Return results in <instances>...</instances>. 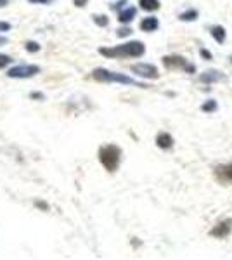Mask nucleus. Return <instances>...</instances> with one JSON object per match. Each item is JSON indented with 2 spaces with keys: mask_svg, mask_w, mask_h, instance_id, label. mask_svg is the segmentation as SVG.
Returning <instances> with one entry per match:
<instances>
[{
  "mask_svg": "<svg viewBox=\"0 0 232 260\" xmlns=\"http://www.w3.org/2000/svg\"><path fill=\"white\" fill-rule=\"evenodd\" d=\"M132 71L141 78H147V80H156L159 77L158 68L154 64H149V62H139V64L132 66Z\"/></svg>",
  "mask_w": 232,
  "mask_h": 260,
  "instance_id": "5",
  "label": "nucleus"
},
{
  "mask_svg": "<svg viewBox=\"0 0 232 260\" xmlns=\"http://www.w3.org/2000/svg\"><path fill=\"white\" fill-rule=\"evenodd\" d=\"M92 18H94V23L97 26H108V23H109L108 16H104V14H94Z\"/></svg>",
  "mask_w": 232,
  "mask_h": 260,
  "instance_id": "15",
  "label": "nucleus"
},
{
  "mask_svg": "<svg viewBox=\"0 0 232 260\" xmlns=\"http://www.w3.org/2000/svg\"><path fill=\"white\" fill-rule=\"evenodd\" d=\"M158 26H159V21H158V18H154V16H149V18H144L141 21V30L142 31L151 33L154 30H158Z\"/></svg>",
  "mask_w": 232,
  "mask_h": 260,
  "instance_id": "10",
  "label": "nucleus"
},
{
  "mask_svg": "<svg viewBox=\"0 0 232 260\" xmlns=\"http://www.w3.org/2000/svg\"><path fill=\"white\" fill-rule=\"evenodd\" d=\"M118 37H128V35H132V28H128V26H125V28H120L116 33Z\"/></svg>",
  "mask_w": 232,
  "mask_h": 260,
  "instance_id": "20",
  "label": "nucleus"
},
{
  "mask_svg": "<svg viewBox=\"0 0 232 260\" xmlns=\"http://www.w3.org/2000/svg\"><path fill=\"white\" fill-rule=\"evenodd\" d=\"M156 146L161 149H170L172 146H174V137L167 132L158 134V137H156Z\"/></svg>",
  "mask_w": 232,
  "mask_h": 260,
  "instance_id": "9",
  "label": "nucleus"
},
{
  "mask_svg": "<svg viewBox=\"0 0 232 260\" xmlns=\"http://www.w3.org/2000/svg\"><path fill=\"white\" fill-rule=\"evenodd\" d=\"M201 54H203V57H206V59H212V56H210V52H208V50H201Z\"/></svg>",
  "mask_w": 232,
  "mask_h": 260,
  "instance_id": "26",
  "label": "nucleus"
},
{
  "mask_svg": "<svg viewBox=\"0 0 232 260\" xmlns=\"http://www.w3.org/2000/svg\"><path fill=\"white\" fill-rule=\"evenodd\" d=\"M7 44V37H2L0 35V45H6Z\"/></svg>",
  "mask_w": 232,
  "mask_h": 260,
  "instance_id": "27",
  "label": "nucleus"
},
{
  "mask_svg": "<svg viewBox=\"0 0 232 260\" xmlns=\"http://www.w3.org/2000/svg\"><path fill=\"white\" fill-rule=\"evenodd\" d=\"M215 175L222 184H230L232 182V163H225V165H218L215 169Z\"/></svg>",
  "mask_w": 232,
  "mask_h": 260,
  "instance_id": "8",
  "label": "nucleus"
},
{
  "mask_svg": "<svg viewBox=\"0 0 232 260\" xmlns=\"http://www.w3.org/2000/svg\"><path fill=\"white\" fill-rule=\"evenodd\" d=\"M136 14H137L136 7H125V9L120 11V14H118V21H120L121 24H126V23H130V21H134Z\"/></svg>",
  "mask_w": 232,
  "mask_h": 260,
  "instance_id": "12",
  "label": "nucleus"
},
{
  "mask_svg": "<svg viewBox=\"0 0 232 260\" xmlns=\"http://www.w3.org/2000/svg\"><path fill=\"white\" fill-rule=\"evenodd\" d=\"M141 7L147 12H153L159 9V0H139Z\"/></svg>",
  "mask_w": 232,
  "mask_h": 260,
  "instance_id": "14",
  "label": "nucleus"
},
{
  "mask_svg": "<svg viewBox=\"0 0 232 260\" xmlns=\"http://www.w3.org/2000/svg\"><path fill=\"white\" fill-rule=\"evenodd\" d=\"M7 6H9V0H0V9H4Z\"/></svg>",
  "mask_w": 232,
  "mask_h": 260,
  "instance_id": "25",
  "label": "nucleus"
},
{
  "mask_svg": "<svg viewBox=\"0 0 232 260\" xmlns=\"http://www.w3.org/2000/svg\"><path fill=\"white\" fill-rule=\"evenodd\" d=\"M12 57L11 56H7V54H0V70H4V68H7V66H11L12 64Z\"/></svg>",
  "mask_w": 232,
  "mask_h": 260,
  "instance_id": "16",
  "label": "nucleus"
},
{
  "mask_svg": "<svg viewBox=\"0 0 232 260\" xmlns=\"http://www.w3.org/2000/svg\"><path fill=\"white\" fill-rule=\"evenodd\" d=\"M212 37L218 42V44H223V42H225V37H227L225 28H223V26H213L212 28Z\"/></svg>",
  "mask_w": 232,
  "mask_h": 260,
  "instance_id": "13",
  "label": "nucleus"
},
{
  "mask_svg": "<svg viewBox=\"0 0 232 260\" xmlns=\"http://www.w3.org/2000/svg\"><path fill=\"white\" fill-rule=\"evenodd\" d=\"M146 52V45L139 40L125 42L121 45H115V47H101L99 54L111 59H123V57H141Z\"/></svg>",
  "mask_w": 232,
  "mask_h": 260,
  "instance_id": "1",
  "label": "nucleus"
},
{
  "mask_svg": "<svg viewBox=\"0 0 232 260\" xmlns=\"http://www.w3.org/2000/svg\"><path fill=\"white\" fill-rule=\"evenodd\" d=\"M197 18V12L196 11H187V12H182V14L179 16L180 21H194Z\"/></svg>",
  "mask_w": 232,
  "mask_h": 260,
  "instance_id": "17",
  "label": "nucleus"
},
{
  "mask_svg": "<svg viewBox=\"0 0 232 260\" xmlns=\"http://www.w3.org/2000/svg\"><path fill=\"white\" fill-rule=\"evenodd\" d=\"M29 4H42V6H47V4H52L54 0H28Z\"/></svg>",
  "mask_w": 232,
  "mask_h": 260,
  "instance_id": "22",
  "label": "nucleus"
},
{
  "mask_svg": "<svg viewBox=\"0 0 232 260\" xmlns=\"http://www.w3.org/2000/svg\"><path fill=\"white\" fill-rule=\"evenodd\" d=\"M222 78H223V75L220 73V71H217V70H208V71H205V73L201 75L200 80L203 82V83H215V82L222 80Z\"/></svg>",
  "mask_w": 232,
  "mask_h": 260,
  "instance_id": "11",
  "label": "nucleus"
},
{
  "mask_svg": "<svg viewBox=\"0 0 232 260\" xmlns=\"http://www.w3.org/2000/svg\"><path fill=\"white\" fill-rule=\"evenodd\" d=\"M24 49H26L28 50V52H33V54H35V52H39V50H40V44H39V42H26V44H24Z\"/></svg>",
  "mask_w": 232,
  "mask_h": 260,
  "instance_id": "18",
  "label": "nucleus"
},
{
  "mask_svg": "<svg viewBox=\"0 0 232 260\" xmlns=\"http://www.w3.org/2000/svg\"><path fill=\"white\" fill-rule=\"evenodd\" d=\"M87 2H88V0H73V4H75L77 7H85V6H87Z\"/></svg>",
  "mask_w": 232,
  "mask_h": 260,
  "instance_id": "23",
  "label": "nucleus"
},
{
  "mask_svg": "<svg viewBox=\"0 0 232 260\" xmlns=\"http://www.w3.org/2000/svg\"><path fill=\"white\" fill-rule=\"evenodd\" d=\"M31 99H44V94H40V92H33Z\"/></svg>",
  "mask_w": 232,
  "mask_h": 260,
  "instance_id": "24",
  "label": "nucleus"
},
{
  "mask_svg": "<svg viewBox=\"0 0 232 260\" xmlns=\"http://www.w3.org/2000/svg\"><path fill=\"white\" fill-rule=\"evenodd\" d=\"M163 64L167 66L168 70H187V71H194V66L189 64L187 59L182 56H164L163 57Z\"/></svg>",
  "mask_w": 232,
  "mask_h": 260,
  "instance_id": "6",
  "label": "nucleus"
},
{
  "mask_svg": "<svg viewBox=\"0 0 232 260\" xmlns=\"http://www.w3.org/2000/svg\"><path fill=\"white\" fill-rule=\"evenodd\" d=\"M232 231V219H225V220H220L217 225H213V229L210 231V234L215 238H225L229 236Z\"/></svg>",
  "mask_w": 232,
  "mask_h": 260,
  "instance_id": "7",
  "label": "nucleus"
},
{
  "mask_svg": "<svg viewBox=\"0 0 232 260\" xmlns=\"http://www.w3.org/2000/svg\"><path fill=\"white\" fill-rule=\"evenodd\" d=\"M40 73V66L37 64H16L7 71L9 78H33Z\"/></svg>",
  "mask_w": 232,
  "mask_h": 260,
  "instance_id": "4",
  "label": "nucleus"
},
{
  "mask_svg": "<svg viewBox=\"0 0 232 260\" xmlns=\"http://www.w3.org/2000/svg\"><path fill=\"white\" fill-rule=\"evenodd\" d=\"M9 30H11V23L0 21V31H9Z\"/></svg>",
  "mask_w": 232,
  "mask_h": 260,
  "instance_id": "21",
  "label": "nucleus"
},
{
  "mask_svg": "<svg viewBox=\"0 0 232 260\" xmlns=\"http://www.w3.org/2000/svg\"><path fill=\"white\" fill-rule=\"evenodd\" d=\"M201 110L206 111V113H208V111H215V110H217V103H215L213 99L212 101H206L203 106H201Z\"/></svg>",
  "mask_w": 232,
  "mask_h": 260,
  "instance_id": "19",
  "label": "nucleus"
},
{
  "mask_svg": "<svg viewBox=\"0 0 232 260\" xmlns=\"http://www.w3.org/2000/svg\"><path fill=\"white\" fill-rule=\"evenodd\" d=\"M99 161L108 172H115L121 161V149L115 144H106L99 149Z\"/></svg>",
  "mask_w": 232,
  "mask_h": 260,
  "instance_id": "3",
  "label": "nucleus"
},
{
  "mask_svg": "<svg viewBox=\"0 0 232 260\" xmlns=\"http://www.w3.org/2000/svg\"><path fill=\"white\" fill-rule=\"evenodd\" d=\"M92 78L101 83H123V85H136V87H147L146 83H141L134 78L126 77L123 73H116V71H109L106 68H95L92 71Z\"/></svg>",
  "mask_w": 232,
  "mask_h": 260,
  "instance_id": "2",
  "label": "nucleus"
}]
</instances>
